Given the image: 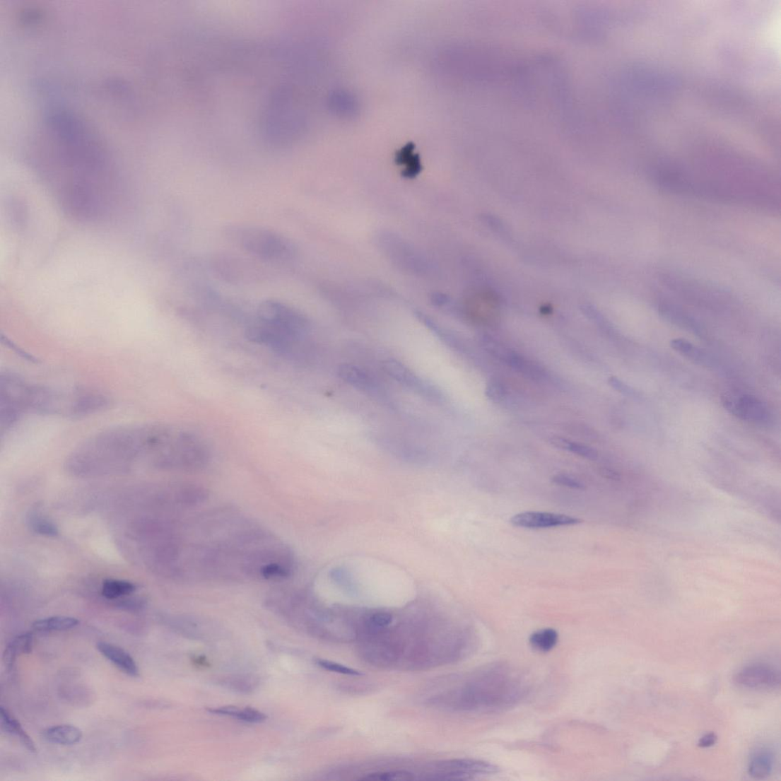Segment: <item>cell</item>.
<instances>
[{
    "mask_svg": "<svg viewBox=\"0 0 781 781\" xmlns=\"http://www.w3.org/2000/svg\"><path fill=\"white\" fill-rule=\"evenodd\" d=\"M180 573L189 582H279L293 563L281 539L234 510L191 515Z\"/></svg>",
    "mask_w": 781,
    "mask_h": 781,
    "instance_id": "1",
    "label": "cell"
},
{
    "mask_svg": "<svg viewBox=\"0 0 781 781\" xmlns=\"http://www.w3.org/2000/svg\"><path fill=\"white\" fill-rule=\"evenodd\" d=\"M529 690L522 671L508 664L493 663L462 677L433 703L454 711L495 712L517 706Z\"/></svg>",
    "mask_w": 781,
    "mask_h": 781,
    "instance_id": "2",
    "label": "cell"
},
{
    "mask_svg": "<svg viewBox=\"0 0 781 781\" xmlns=\"http://www.w3.org/2000/svg\"><path fill=\"white\" fill-rule=\"evenodd\" d=\"M310 331L306 318L295 308L276 300H266L257 308L254 322L247 329L248 339L277 353L292 354Z\"/></svg>",
    "mask_w": 781,
    "mask_h": 781,
    "instance_id": "3",
    "label": "cell"
},
{
    "mask_svg": "<svg viewBox=\"0 0 781 781\" xmlns=\"http://www.w3.org/2000/svg\"><path fill=\"white\" fill-rule=\"evenodd\" d=\"M150 453L163 466L189 471L204 469L210 460L204 438L168 424H154Z\"/></svg>",
    "mask_w": 781,
    "mask_h": 781,
    "instance_id": "4",
    "label": "cell"
},
{
    "mask_svg": "<svg viewBox=\"0 0 781 781\" xmlns=\"http://www.w3.org/2000/svg\"><path fill=\"white\" fill-rule=\"evenodd\" d=\"M293 89L277 90L264 111L263 130L266 139L275 146H285L296 139L302 127L298 101Z\"/></svg>",
    "mask_w": 781,
    "mask_h": 781,
    "instance_id": "5",
    "label": "cell"
},
{
    "mask_svg": "<svg viewBox=\"0 0 781 781\" xmlns=\"http://www.w3.org/2000/svg\"><path fill=\"white\" fill-rule=\"evenodd\" d=\"M226 236L247 253L271 262H284L293 258L295 245L284 235L255 226H231Z\"/></svg>",
    "mask_w": 781,
    "mask_h": 781,
    "instance_id": "6",
    "label": "cell"
},
{
    "mask_svg": "<svg viewBox=\"0 0 781 781\" xmlns=\"http://www.w3.org/2000/svg\"><path fill=\"white\" fill-rule=\"evenodd\" d=\"M28 382L12 373L0 379V428L1 433L11 429L26 413L25 395Z\"/></svg>",
    "mask_w": 781,
    "mask_h": 781,
    "instance_id": "7",
    "label": "cell"
},
{
    "mask_svg": "<svg viewBox=\"0 0 781 781\" xmlns=\"http://www.w3.org/2000/svg\"><path fill=\"white\" fill-rule=\"evenodd\" d=\"M734 681L739 687L755 691H773L780 686V673L763 664L748 665L735 676Z\"/></svg>",
    "mask_w": 781,
    "mask_h": 781,
    "instance_id": "8",
    "label": "cell"
},
{
    "mask_svg": "<svg viewBox=\"0 0 781 781\" xmlns=\"http://www.w3.org/2000/svg\"><path fill=\"white\" fill-rule=\"evenodd\" d=\"M582 519L565 515L546 512L527 511L510 519V524L527 529H545L573 526L581 524Z\"/></svg>",
    "mask_w": 781,
    "mask_h": 781,
    "instance_id": "9",
    "label": "cell"
},
{
    "mask_svg": "<svg viewBox=\"0 0 781 781\" xmlns=\"http://www.w3.org/2000/svg\"><path fill=\"white\" fill-rule=\"evenodd\" d=\"M722 402L732 414L742 420L764 422L769 418L768 409L763 402L752 395L724 397Z\"/></svg>",
    "mask_w": 781,
    "mask_h": 781,
    "instance_id": "10",
    "label": "cell"
},
{
    "mask_svg": "<svg viewBox=\"0 0 781 781\" xmlns=\"http://www.w3.org/2000/svg\"><path fill=\"white\" fill-rule=\"evenodd\" d=\"M384 369L394 380L409 389L433 399H440V393L432 385L421 380L416 373L401 363L389 360L384 363Z\"/></svg>",
    "mask_w": 781,
    "mask_h": 781,
    "instance_id": "11",
    "label": "cell"
},
{
    "mask_svg": "<svg viewBox=\"0 0 781 781\" xmlns=\"http://www.w3.org/2000/svg\"><path fill=\"white\" fill-rule=\"evenodd\" d=\"M103 657L111 662L115 667L132 678L140 676L138 664L124 650L112 643L100 642L96 645Z\"/></svg>",
    "mask_w": 781,
    "mask_h": 781,
    "instance_id": "12",
    "label": "cell"
},
{
    "mask_svg": "<svg viewBox=\"0 0 781 781\" xmlns=\"http://www.w3.org/2000/svg\"><path fill=\"white\" fill-rule=\"evenodd\" d=\"M339 377L353 387L361 391H372L375 382L372 376L359 366L352 364H341L337 368Z\"/></svg>",
    "mask_w": 781,
    "mask_h": 781,
    "instance_id": "13",
    "label": "cell"
},
{
    "mask_svg": "<svg viewBox=\"0 0 781 781\" xmlns=\"http://www.w3.org/2000/svg\"><path fill=\"white\" fill-rule=\"evenodd\" d=\"M43 736L51 744L61 746H72L83 739V732L78 727L70 724L57 725L46 729Z\"/></svg>",
    "mask_w": 781,
    "mask_h": 781,
    "instance_id": "14",
    "label": "cell"
},
{
    "mask_svg": "<svg viewBox=\"0 0 781 781\" xmlns=\"http://www.w3.org/2000/svg\"><path fill=\"white\" fill-rule=\"evenodd\" d=\"M0 716L2 730L7 734L16 737L28 751L35 752L37 748L32 738L26 734L20 723L3 706L0 708Z\"/></svg>",
    "mask_w": 781,
    "mask_h": 781,
    "instance_id": "15",
    "label": "cell"
},
{
    "mask_svg": "<svg viewBox=\"0 0 781 781\" xmlns=\"http://www.w3.org/2000/svg\"><path fill=\"white\" fill-rule=\"evenodd\" d=\"M33 646V638L31 633H27L16 636L7 645L4 653V662L7 669H13L17 657L21 654L30 653Z\"/></svg>",
    "mask_w": 781,
    "mask_h": 781,
    "instance_id": "16",
    "label": "cell"
},
{
    "mask_svg": "<svg viewBox=\"0 0 781 781\" xmlns=\"http://www.w3.org/2000/svg\"><path fill=\"white\" fill-rule=\"evenodd\" d=\"M773 767V755L768 750L761 749L751 758L748 774L755 779L763 780L770 776Z\"/></svg>",
    "mask_w": 781,
    "mask_h": 781,
    "instance_id": "17",
    "label": "cell"
},
{
    "mask_svg": "<svg viewBox=\"0 0 781 781\" xmlns=\"http://www.w3.org/2000/svg\"><path fill=\"white\" fill-rule=\"evenodd\" d=\"M79 621L70 616H52L35 621L33 628L40 632L64 631L76 628Z\"/></svg>",
    "mask_w": 781,
    "mask_h": 781,
    "instance_id": "18",
    "label": "cell"
},
{
    "mask_svg": "<svg viewBox=\"0 0 781 781\" xmlns=\"http://www.w3.org/2000/svg\"><path fill=\"white\" fill-rule=\"evenodd\" d=\"M529 642L532 647L538 652H551L558 642V633L552 628L539 630L530 635Z\"/></svg>",
    "mask_w": 781,
    "mask_h": 781,
    "instance_id": "19",
    "label": "cell"
},
{
    "mask_svg": "<svg viewBox=\"0 0 781 781\" xmlns=\"http://www.w3.org/2000/svg\"><path fill=\"white\" fill-rule=\"evenodd\" d=\"M670 345L672 349L698 363L705 365L709 364L710 361L707 353L697 348L686 339H674L671 341Z\"/></svg>",
    "mask_w": 781,
    "mask_h": 781,
    "instance_id": "20",
    "label": "cell"
},
{
    "mask_svg": "<svg viewBox=\"0 0 781 781\" xmlns=\"http://www.w3.org/2000/svg\"><path fill=\"white\" fill-rule=\"evenodd\" d=\"M136 587L127 581L108 580L102 585V594L106 599H117L124 595H129L136 591Z\"/></svg>",
    "mask_w": 781,
    "mask_h": 781,
    "instance_id": "21",
    "label": "cell"
},
{
    "mask_svg": "<svg viewBox=\"0 0 781 781\" xmlns=\"http://www.w3.org/2000/svg\"><path fill=\"white\" fill-rule=\"evenodd\" d=\"M221 713L225 716L252 723L262 722L266 719L264 713L252 708L240 710L235 707H224L221 708Z\"/></svg>",
    "mask_w": 781,
    "mask_h": 781,
    "instance_id": "22",
    "label": "cell"
},
{
    "mask_svg": "<svg viewBox=\"0 0 781 781\" xmlns=\"http://www.w3.org/2000/svg\"><path fill=\"white\" fill-rule=\"evenodd\" d=\"M413 151L414 146L410 143L404 146L397 155L398 160L406 166V172L409 176L416 175L421 169L420 159L416 154H414Z\"/></svg>",
    "mask_w": 781,
    "mask_h": 781,
    "instance_id": "23",
    "label": "cell"
},
{
    "mask_svg": "<svg viewBox=\"0 0 781 781\" xmlns=\"http://www.w3.org/2000/svg\"><path fill=\"white\" fill-rule=\"evenodd\" d=\"M28 522L37 534L47 536H55L59 534V529L50 520L36 514L30 516Z\"/></svg>",
    "mask_w": 781,
    "mask_h": 781,
    "instance_id": "24",
    "label": "cell"
},
{
    "mask_svg": "<svg viewBox=\"0 0 781 781\" xmlns=\"http://www.w3.org/2000/svg\"><path fill=\"white\" fill-rule=\"evenodd\" d=\"M416 779L413 775L406 770H392L387 773H373L360 778L362 780L390 781V780H413Z\"/></svg>",
    "mask_w": 781,
    "mask_h": 781,
    "instance_id": "25",
    "label": "cell"
},
{
    "mask_svg": "<svg viewBox=\"0 0 781 781\" xmlns=\"http://www.w3.org/2000/svg\"><path fill=\"white\" fill-rule=\"evenodd\" d=\"M315 662L318 665V667L322 668L324 670L329 671H331V672L339 673V674H345V676H362L363 674L362 672L359 671L358 670H356V669L345 667V665H343V664L336 663V662H332V661H329V660H325V659H317L315 661Z\"/></svg>",
    "mask_w": 781,
    "mask_h": 781,
    "instance_id": "26",
    "label": "cell"
},
{
    "mask_svg": "<svg viewBox=\"0 0 781 781\" xmlns=\"http://www.w3.org/2000/svg\"><path fill=\"white\" fill-rule=\"evenodd\" d=\"M565 450L572 452L577 456H580L582 457L591 460H595L597 459V457H599L597 451L592 447L581 445V443L572 442L570 440L568 441Z\"/></svg>",
    "mask_w": 781,
    "mask_h": 781,
    "instance_id": "27",
    "label": "cell"
},
{
    "mask_svg": "<svg viewBox=\"0 0 781 781\" xmlns=\"http://www.w3.org/2000/svg\"><path fill=\"white\" fill-rule=\"evenodd\" d=\"M553 483L575 489V490H584L585 485L583 482L572 476L566 474H557L552 478Z\"/></svg>",
    "mask_w": 781,
    "mask_h": 781,
    "instance_id": "28",
    "label": "cell"
},
{
    "mask_svg": "<svg viewBox=\"0 0 781 781\" xmlns=\"http://www.w3.org/2000/svg\"><path fill=\"white\" fill-rule=\"evenodd\" d=\"M486 394L491 401L498 403L504 399L506 390L503 384H501L498 381L493 380L488 383Z\"/></svg>",
    "mask_w": 781,
    "mask_h": 781,
    "instance_id": "29",
    "label": "cell"
},
{
    "mask_svg": "<svg viewBox=\"0 0 781 781\" xmlns=\"http://www.w3.org/2000/svg\"><path fill=\"white\" fill-rule=\"evenodd\" d=\"M609 383L614 389L622 394L628 395V397H636V392L619 379L611 377L609 380Z\"/></svg>",
    "mask_w": 781,
    "mask_h": 781,
    "instance_id": "30",
    "label": "cell"
},
{
    "mask_svg": "<svg viewBox=\"0 0 781 781\" xmlns=\"http://www.w3.org/2000/svg\"><path fill=\"white\" fill-rule=\"evenodd\" d=\"M717 741V736L713 732L711 734L703 736L698 742V746L700 748H709L716 744Z\"/></svg>",
    "mask_w": 781,
    "mask_h": 781,
    "instance_id": "31",
    "label": "cell"
}]
</instances>
